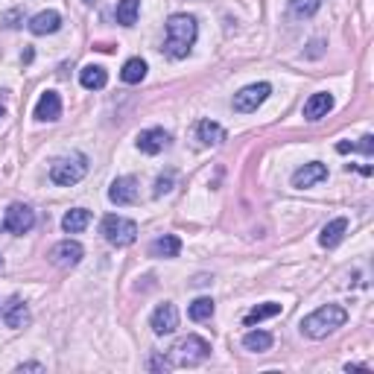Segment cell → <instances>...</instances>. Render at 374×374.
I'll list each match as a JSON object with an SVG mask.
<instances>
[{"mask_svg":"<svg viewBox=\"0 0 374 374\" xmlns=\"http://www.w3.org/2000/svg\"><path fill=\"white\" fill-rule=\"evenodd\" d=\"M85 175H88V158L82 152H70V155H65V158L53 161V167H50L53 185H62V187L80 185Z\"/></svg>","mask_w":374,"mask_h":374,"instance_id":"3","label":"cell"},{"mask_svg":"<svg viewBox=\"0 0 374 374\" xmlns=\"http://www.w3.org/2000/svg\"><path fill=\"white\" fill-rule=\"evenodd\" d=\"M333 108V96L319 91V94H313L310 100L304 103V120H322V117H328V111Z\"/></svg>","mask_w":374,"mask_h":374,"instance_id":"16","label":"cell"},{"mask_svg":"<svg viewBox=\"0 0 374 374\" xmlns=\"http://www.w3.org/2000/svg\"><path fill=\"white\" fill-rule=\"evenodd\" d=\"M82 4H94V0H82Z\"/></svg>","mask_w":374,"mask_h":374,"instance_id":"33","label":"cell"},{"mask_svg":"<svg viewBox=\"0 0 374 374\" xmlns=\"http://www.w3.org/2000/svg\"><path fill=\"white\" fill-rule=\"evenodd\" d=\"M213 310H216V307H213V299H196V301L190 304L187 313H190L193 322H208V319L213 316Z\"/></svg>","mask_w":374,"mask_h":374,"instance_id":"27","label":"cell"},{"mask_svg":"<svg viewBox=\"0 0 374 374\" xmlns=\"http://www.w3.org/2000/svg\"><path fill=\"white\" fill-rule=\"evenodd\" d=\"M354 149H360L363 155H374V137L371 135L360 137V144H354Z\"/></svg>","mask_w":374,"mask_h":374,"instance_id":"30","label":"cell"},{"mask_svg":"<svg viewBox=\"0 0 374 374\" xmlns=\"http://www.w3.org/2000/svg\"><path fill=\"white\" fill-rule=\"evenodd\" d=\"M4 114H6V108H4V106H0V117H4Z\"/></svg>","mask_w":374,"mask_h":374,"instance_id":"32","label":"cell"},{"mask_svg":"<svg viewBox=\"0 0 374 374\" xmlns=\"http://www.w3.org/2000/svg\"><path fill=\"white\" fill-rule=\"evenodd\" d=\"M147 62L144 58H129V62L123 65V70H120V80L126 82V85H137V82H144V76H147Z\"/></svg>","mask_w":374,"mask_h":374,"instance_id":"23","label":"cell"},{"mask_svg":"<svg viewBox=\"0 0 374 374\" xmlns=\"http://www.w3.org/2000/svg\"><path fill=\"white\" fill-rule=\"evenodd\" d=\"M135 147L141 149L144 155H158V152H164L170 147V132H164V129H144L141 135H137Z\"/></svg>","mask_w":374,"mask_h":374,"instance_id":"10","label":"cell"},{"mask_svg":"<svg viewBox=\"0 0 374 374\" xmlns=\"http://www.w3.org/2000/svg\"><path fill=\"white\" fill-rule=\"evenodd\" d=\"M196 137H199L205 147H220L225 141V129L213 120H199L196 123Z\"/></svg>","mask_w":374,"mask_h":374,"instance_id":"19","label":"cell"},{"mask_svg":"<svg viewBox=\"0 0 374 374\" xmlns=\"http://www.w3.org/2000/svg\"><path fill=\"white\" fill-rule=\"evenodd\" d=\"M272 342H275L272 333H266V330H249L246 337H243V348H246V351H254V354L269 351Z\"/></svg>","mask_w":374,"mask_h":374,"instance_id":"25","label":"cell"},{"mask_svg":"<svg viewBox=\"0 0 374 374\" xmlns=\"http://www.w3.org/2000/svg\"><path fill=\"white\" fill-rule=\"evenodd\" d=\"M328 179V167L322 161H310L292 173V187H313Z\"/></svg>","mask_w":374,"mask_h":374,"instance_id":"12","label":"cell"},{"mask_svg":"<svg viewBox=\"0 0 374 374\" xmlns=\"http://www.w3.org/2000/svg\"><path fill=\"white\" fill-rule=\"evenodd\" d=\"M170 190H173V173L161 175V179L155 182V190H152V196H164V193H170Z\"/></svg>","mask_w":374,"mask_h":374,"instance_id":"29","label":"cell"},{"mask_svg":"<svg viewBox=\"0 0 374 374\" xmlns=\"http://www.w3.org/2000/svg\"><path fill=\"white\" fill-rule=\"evenodd\" d=\"M32 225H35V211L30 205H21V202L9 205L6 216H4V228L6 231H12V234H27V231H32Z\"/></svg>","mask_w":374,"mask_h":374,"instance_id":"8","label":"cell"},{"mask_svg":"<svg viewBox=\"0 0 374 374\" xmlns=\"http://www.w3.org/2000/svg\"><path fill=\"white\" fill-rule=\"evenodd\" d=\"M18 371H44L42 363H24V366H18Z\"/></svg>","mask_w":374,"mask_h":374,"instance_id":"31","label":"cell"},{"mask_svg":"<svg viewBox=\"0 0 374 374\" xmlns=\"http://www.w3.org/2000/svg\"><path fill=\"white\" fill-rule=\"evenodd\" d=\"M80 82H82V88H88V91H100V88H106V82H108V73H106V68H100V65H85V68L80 70Z\"/></svg>","mask_w":374,"mask_h":374,"instance_id":"20","label":"cell"},{"mask_svg":"<svg viewBox=\"0 0 374 374\" xmlns=\"http://www.w3.org/2000/svg\"><path fill=\"white\" fill-rule=\"evenodd\" d=\"M62 117V96L56 91H44L35 103V120H58Z\"/></svg>","mask_w":374,"mask_h":374,"instance_id":"13","label":"cell"},{"mask_svg":"<svg viewBox=\"0 0 374 374\" xmlns=\"http://www.w3.org/2000/svg\"><path fill=\"white\" fill-rule=\"evenodd\" d=\"M103 237L117 246V249H126L137 240V225L132 220H126V216H117V213H108L103 220Z\"/></svg>","mask_w":374,"mask_h":374,"instance_id":"5","label":"cell"},{"mask_svg":"<svg viewBox=\"0 0 374 374\" xmlns=\"http://www.w3.org/2000/svg\"><path fill=\"white\" fill-rule=\"evenodd\" d=\"M152 330L158 333V337H167V333H173L175 328H179V310H175V304L164 301L152 310V319H149Z\"/></svg>","mask_w":374,"mask_h":374,"instance_id":"9","label":"cell"},{"mask_svg":"<svg viewBox=\"0 0 374 374\" xmlns=\"http://www.w3.org/2000/svg\"><path fill=\"white\" fill-rule=\"evenodd\" d=\"M325 0H289V15L292 18H313L322 9Z\"/></svg>","mask_w":374,"mask_h":374,"instance_id":"26","label":"cell"},{"mask_svg":"<svg viewBox=\"0 0 374 374\" xmlns=\"http://www.w3.org/2000/svg\"><path fill=\"white\" fill-rule=\"evenodd\" d=\"M179 251H182V240L175 237V234H164V237L149 243L152 258H179Z\"/></svg>","mask_w":374,"mask_h":374,"instance_id":"18","label":"cell"},{"mask_svg":"<svg viewBox=\"0 0 374 374\" xmlns=\"http://www.w3.org/2000/svg\"><path fill=\"white\" fill-rule=\"evenodd\" d=\"M88 223H91V211H85V208H73V211H68V213L62 216V228H65L68 234L85 231Z\"/></svg>","mask_w":374,"mask_h":374,"instance_id":"21","label":"cell"},{"mask_svg":"<svg viewBox=\"0 0 374 374\" xmlns=\"http://www.w3.org/2000/svg\"><path fill=\"white\" fill-rule=\"evenodd\" d=\"M82 254H85V249L76 240H62L50 249V263L58 269H73V266H80Z\"/></svg>","mask_w":374,"mask_h":374,"instance_id":"7","label":"cell"},{"mask_svg":"<svg viewBox=\"0 0 374 374\" xmlns=\"http://www.w3.org/2000/svg\"><path fill=\"white\" fill-rule=\"evenodd\" d=\"M272 94V85L269 82H254V85H246L243 91L234 94V111L237 114H251V111H258L263 103H266V96Z\"/></svg>","mask_w":374,"mask_h":374,"instance_id":"6","label":"cell"},{"mask_svg":"<svg viewBox=\"0 0 374 374\" xmlns=\"http://www.w3.org/2000/svg\"><path fill=\"white\" fill-rule=\"evenodd\" d=\"M4 322H6V328H12V330L27 328V325H30V310H27V304H24L21 299H12L9 307L4 310Z\"/></svg>","mask_w":374,"mask_h":374,"instance_id":"17","label":"cell"},{"mask_svg":"<svg viewBox=\"0 0 374 374\" xmlns=\"http://www.w3.org/2000/svg\"><path fill=\"white\" fill-rule=\"evenodd\" d=\"M345 231H348V220L345 216H337V220H330L322 231H319V246L322 249H337L345 237Z\"/></svg>","mask_w":374,"mask_h":374,"instance_id":"15","label":"cell"},{"mask_svg":"<svg viewBox=\"0 0 374 374\" xmlns=\"http://www.w3.org/2000/svg\"><path fill=\"white\" fill-rule=\"evenodd\" d=\"M58 30H62V15L53 12V9H44L35 18H30V32L32 35H53Z\"/></svg>","mask_w":374,"mask_h":374,"instance_id":"14","label":"cell"},{"mask_svg":"<svg viewBox=\"0 0 374 374\" xmlns=\"http://www.w3.org/2000/svg\"><path fill=\"white\" fill-rule=\"evenodd\" d=\"M149 371H170L173 368V360L170 357H161V354H152L149 363H147Z\"/></svg>","mask_w":374,"mask_h":374,"instance_id":"28","label":"cell"},{"mask_svg":"<svg viewBox=\"0 0 374 374\" xmlns=\"http://www.w3.org/2000/svg\"><path fill=\"white\" fill-rule=\"evenodd\" d=\"M348 322V313L339 304H322L319 310H313L310 316L301 319V333H307L310 339H325L328 333L339 330Z\"/></svg>","mask_w":374,"mask_h":374,"instance_id":"2","label":"cell"},{"mask_svg":"<svg viewBox=\"0 0 374 374\" xmlns=\"http://www.w3.org/2000/svg\"><path fill=\"white\" fill-rule=\"evenodd\" d=\"M281 313V304H275V301H266V304H258V307H251L246 316H243V325H258L263 319H272V316H278Z\"/></svg>","mask_w":374,"mask_h":374,"instance_id":"24","label":"cell"},{"mask_svg":"<svg viewBox=\"0 0 374 374\" xmlns=\"http://www.w3.org/2000/svg\"><path fill=\"white\" fill-rule=\"evenodd\" d=\"M196 35H199V24H196L193 15L175 12L167 18V38H164V53L173 58H185L190 53V47L196 44Z\"/></svg>","mask_w":374,"mask_h":374,"instance_id":"1","label":"cell"},{"mask_svg":"<svg viewBox=\"0 0 374 374\" xmlns=\"http://www.w3.org/2000/svg\"><path fill=\"white\" fill-rule=\"evenodd\" d=\"M208 357H211V342L202 339V337H196V333L179 339V342L173 345V351H170L173 366H199Z\"/></svg>","mask_w":374,"mask_h":374,"instance_id":"4","label":"cell"},{"mask_svg":"<svg viewBox=\"0 0 374 374\" xmlns=\"http://www.w3.org/2000/svg\"><path fill=\"white\" fill-rule=\"evenodd\" d=\"M117 24L120 27H135L137 15H141V0H117Z\"/></svg>","mask_w":374,"mask_h":374,"instance_id":"22","label":"cell"},{"mask_svg":"<svg viewBox=\"0 0 374 374\" xmlns=\"http://www.w3.org/2000/svg\"><path fill=\"white\" fill-rule=\"evenodd\" d=\"M108 199L114 205H132V202H137V179H135V175H120V179H114L111 190H108Z\"/></svg>","mask_w":374,"mask_h":374,"instance_id":"11","label":"cell"}]
</instances>
